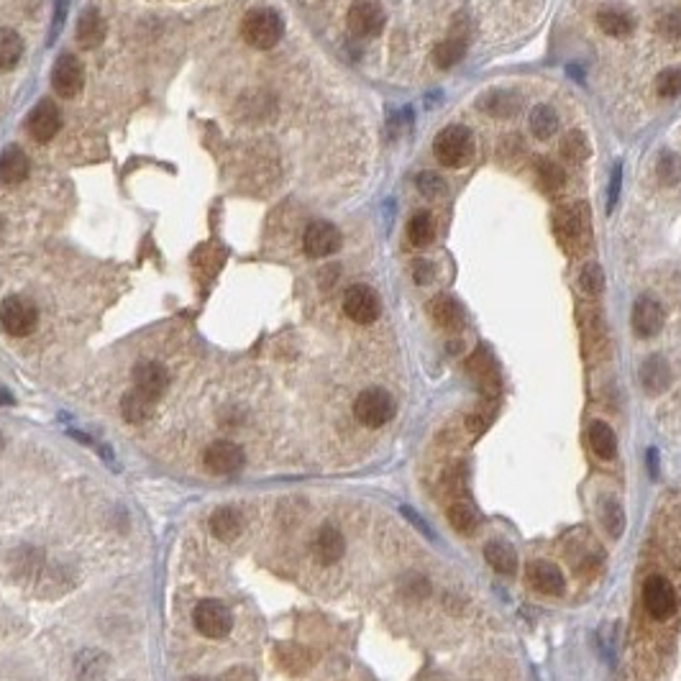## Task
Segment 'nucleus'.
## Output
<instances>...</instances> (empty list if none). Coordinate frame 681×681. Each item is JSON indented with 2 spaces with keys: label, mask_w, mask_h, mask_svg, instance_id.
Segmentation results:
<instances>
[{
  "label": "nucleus",
  "mask_w": 681,
  "mask_h": 681,
  "mask_svg": "<svg viewBox=\"0 0 681 681\" xmlns=\"http://www.w3.org/2000/svg\"><path fill=\"white\" fill-rule=\"evenodd\" d=\"M433 151L443 167H463L471 159L474 139L463 126H446L433 142Z\"/></svg>",
  "instance_id": "1"
},
{
  "label": "nucleus",
  "mask_w": 681,
  "mask_h": 681,
  "mask_svg": "<svg viewBox=\"0 0 681 681\" xmlns=\"http://www.w3.org/2000/svg\"><path fill=\"white\" fill-rule=\"evenodd\" d=\"M241 31L246 44H251L254 49H272L274 44H279V39L285 34V24H282L279 13L262 8V11H251L243 19Z\"/></svg>",
  "instance_id": "2"
},
{
  "label": "nucleus",
  "mask_w": 681,
  "mask_h": 681,
  "mask_svg": "<svg viewBox=\"0 0 681 681\" xmlns=\"http://www.w3.org/2000/svg\"><path fill=\"white\" fill-rule=\"evenodd\" d=\"M354 415L366 428H382L394 415V400L387 389H364L354 402Z\"/></svg>",
  "instance_id": "3"
},
{
  "label": "nucleus",
  "mask_w": 681,
  "mask_h": 681,
  "mask_svg": "<svg viewBox=\"0 0 681 681\" xmlns=\"http://www.w3.org/2000/svg\"><path fill=\"white\" fill-rule=\"evenodd\" d=\"M554 231H556L561 249L569 256H577L579 251H584L586 239H589V231H586V218L577 208H569V205L559 208L556 216H554Z\"/></svg>",
  "instance_id": "4"
},
{
  "label": "nucleus",
  "mask_w": 681,
  "mask_h": 681,
  "mask_svg": "<svg viewBox=\"0 0 681 681\" xmlns=\"http://www.w3.org/2000/svg\"><path fill=\"white\" fill-rule=\"evenodd\" d=\"M39 323V313H36V305L28 302L26 297H8L3 305H0V325L8 336H28Z\"/></svg>",
  "instance_id": "5"
},
{
  "label": "nucleus",
  "mask_w": 681,
  "mask_h": 681,
  "mask_svg": "<svg viewBox=\"0 0 681 681\" xmlns=\"http://www.w3.org/2000/svg\"><path fill=\"white\" fill-rule=\"evenodd\" d=\"M643 605H646V612L654 617V620H666L674 615L677 609V592L671 582L661 574H654L648 577L646 584H643Z\"/></svg>",
  "instance_id": "6"
},
{
  "label": "nucleus",
  "mask_w": 681,
  "mask_h": 681,
  "mask_svg": "<svg viewBox=\"0 0 681 681\" xmlns=\"http://www.w3.org/2000/svg\"><path fill=\"white\" fill-rule=\"evenodd\" d=\"M195 628L205 638H223L233 628V615L218 600H203L193 612Z\"/></svg>",
  "instance_id": "7"
},
{
  "label": "nucleus",
  "mask_w": 681,
  "mask_h": 681,
  "mask_svg": "<svg viewBox=\"0 0 681 681\" xmlns=\"http://www.w3.org/2000/svg\"><path fill=\"white\" fill-rule=\"evenodd\" d=\"M203 463L216 477H231L243 469V448L233 440H216L205 448Z\"/></svg>",
  "instance_id": "8"
},
{
  "label": "nucleus",
  "mask_w": 681,
  "mask_h": 681,
  "mask_svg": "<svg viewBox=\"0 0 681 681\" xmlns=\"http://www.w3.org/2000/svg\"><path fill=\"white\" fill-rule=\"evenodd\" d=\"M379 310H382V305H379L377 292L366 285H354L343 295V313L359 325L374 323L379 318Z\"/></svg>",
  "instance_id": "9"
},
{
  "label": "nucleus",
  "mask_w": 681,
  "mask_h": 681,
  "mask_svg": "<svg viewBox=\"0 0 681 681\" xmlns=\"http://www.w3.org/2000/svg\"><path fill=\"white\" fill-rule=\"evenodd\" d=\"M302 246H305V254L313 256V259H325L331 254H336L340 249V231L328 223V220H316L305 228V236H302Z\"/></svg>",
  "instance_id": "10"
},
{
  "label": "nucleus",
  "mask_w": 681,
  "mask_h": 681,
  "mask_svg": "<svg viewBox=\"0 0 681 681\" xmlns=\"http://www.w3.org/2000/svg\"><path fill=\"white\" fill-rule=\"evenodd\" d=\"M632 331L635 336L640 339H654L661 325H663V308L658 305L654 297H640L635 305H632Z\"/></svg>",
  "instance_id": "11"
},
{
  "label": "nucleus",
  "mask_w": 681,
  "mask_h": 681,
  "mask_svg": "<svg viewBox=\"0 0 681 681\" xmlns=\"http://www.w3.org/2000/svg\"><path fill=\"white\" fill-rule=\"evenodd\" d=\"M26 126H28V134H31L34 142H39V144L51 142V139L57 136V131H59V111H57V105H54L51 100L39 103V105L31 111Z\"/></svg>",
  "instance_id": "12"
},
{
  "label": "nucleus",
  "mask_w": 681,
  "mask_h": 681,
  "mask_svg": "<svg viewBox=\"0 0 681 681\" xmlns=\"http://www.w3.org/2000/svg\"><path fill=\"white\" fill-rule=\"evenodd\" d=\"M51 85H54L57 96L62 97H74L82 90V67L73 54H65L57 59V65L51 70Z\"/></svg>",
  "instance_id": "13"
},
{
  "label": "nucleus",
  "mask_w": 681,
  "mask_h": 681,
  "mask_svg": "<svg viewBox=\"0 0 681 681\" xmlns=\"http://www.w3.org/2000/svg\"><path fill=\"white\" fill-rule=\"evenodd\" d=\"M385 26V13L379 11V5L369 3V0H362V3H354L351 11H348V28L356 34V36H377Z\"/></svg>",
  "instance_id": "14"
},
{
  "label": "nucleus",
  "mask_w": 681,
  "mask_h": 681,
  "mask_svg": "<svg viewBox=\"0 0 681 681\" xmlns=\"http://www.w3.org/2000/svg\"><path fill=\"white\" fill-rule=\"evenodd\" d=\"M134 387L144 392L149 397L159 400L165 394V389L170 387V374L167 369L157 362H142L134 369Z\"/></svg>",
  "instance_id": "15"
},
{
  "label": "nucleus",
  "mask_w": 681,
  "mask_h": 681,
  "mask_svg": "<svg viewBox=\"0 0 681 681\" xmlns=\"http://www.w3.org/2000/svg\"><path fill=\"white\" fill-rule=\"evenodd\" d=\"M528 579L533 584L535 589L546 597H559L566 589V579L561 574V569L556 563H548V561H535L528 569Z\"/></svg>",
  "instance_id": "16"
},
{
  "label": "nucleus",
  "mask_w": 681,
  "mask_h": 681,
  "mask_svg": "<svg viewBox=\"0 0 681 681\" xmlns=\"http://www.w3.org/2000/svg\"><path fill=\"white\" fill-rule=\"evenodd\" d=\"M108 666H111L108 656L96 648H85L74 658V674L80 681H103L108 674Z\"/></svg>",
  "instance_id": "17"
},
{
  "label": "nucleus",
  "mask_w": 681,
  "mask_h": 681,
  "mask_svg": "<svg viewBox=\"0 0 681 681\" xmlns=\"http://www.w3.org/2000/svg\"><path fill=\"white\" fill-rule=\"evenodd\" d=\"M313 554H316V559L320 561V563H336V561L346 554V540H343V535H340L336 528H331V525L320 528L316 540H313Z\"/></svg>",
  "instance_id": "18"
},
{
  "label": "nucleus",
  "mask_w": 681,
  "mask_h": 681,
  "mask_svg": "<svg viewBox=\"0 0 681 681\" xmlns=\"http://www.w3.org/2000/svg\"><path fill=\"white\" fill-rule=\"evenodd\" d=\"M28 157L19 146H8L3 154H0V182L5 185H19L28 177Z\"/></svg>",
  "instance_id": "19"
},
{
  "label": "nucleus",
  "mask_w": 681,
  "mask_h": 681,
  "mask_svg": "<svg viewBox=\"0 0 681 681\" xmlns=\"http://www.w3.org/2000/svg\"><path fill=\"white\" fill-rule=\"evenodd\" d=\"M640 382H643V387H646L648 394L666 392L669 385H671V369L666 364V359H661V356L646 359L643 366H640Z\"/></svg>",
  "instance_id": "20"
},
{
  "label": "nucleus",
  "mask_w": 681,
  "mask_h": 681,
  "mask_svg": "<svg viewBox=\"0 0 681 681\" xmlns=\"http://www.w3.org/2000/svg\"><path fill=\"white\" fill-rule=\"evenodd\" d=\"M428 310H431V318L436 320V325H440L443 331H459L463 325L462 305L448 295H440L436 300H431Z\"/></svg>",
  "instance_id": "21"
},
{
  "label": "nucleus",
  "mask_w": 681,
  "mask_h": 681,
  "mask_svg": "<svg viewBox=\"0 0 681 681\" xmlns=\"http://www.w3.org/2000/svg\"><path fill=\"white\" fill-rule=\"evenodd\" d=\"M210 531L218 540H236L243 531V517L236 508H220L210 515Z\"/></svg>",
  "instance_id": "22"
},
{
  "label": "nucleus",
  "mask_w": 681,
  "mask_h": 681,
  "mask_svg": "<svg viewBox=\"0 0 681 681\" xmlns=\"http://www.w3.org/2000/svg\"><path fill=\"white\" fill-rule=\"evenodd\" d=\"M586 436H589L592 451L600 459H615L617 456V436H615V431L609 428L605 420H592Z\"/></svg>",
  "instance_id": "23"
},
{
  "label": "nucleus",
  "mask_w": 681,
  "mask_h": 681,
  "mask_svg": "<svg viewBox=\"0 0 681 681\" xmlns=\"http://www.w3.org/2000/svg\"><path fill=\"white\" fill-rule=\"evenodd\" d=\"M485 559L497 574L512 577V574L517 571V554H515V548H512L510 543H505V540H492V543H486Z\"/></svg>",
  "instance_id": "24"
},
{
  "label": "nucleus",
  "mask_w": 681,
  "mask_h": 681,
  "mask_svg": "<svg viewBox=\"0 0 681 681\" xmlns=\"http://www.w3.org/2000/svg\"><path fill=\"white\" fill-rule=\"evenodd\" d=\"M105 36V21L100 16V11L96 8H88L77 24V42L82 49H96Z\"/></svg>",
  "instance_id": "25"
},
{
  "label": "nucleus",
  "mask_w": 681,
  "mask_h": 681,
  "mask_svg": "<svg viewBox=\"0 0 681 681\" xmlns=\"http://www.w3.org/2000/svg\"><path fill=\"white\" fill-rule=\"evenodd\" d=\"M154 408H157V400L144 394V392H139L136 387L131 389L121 402L123 417H126L128 423H146V420L151 417V413H154Z\"/></svg>",
  "instance_id": "26"
},
{
  "label": "nucleus",
  "mask_w": 681,
  "mask_h": 681,
  "mask_svg": "<svg viewBox=\"0 0 681 681\" xmlns=\"http://www.w3.org/2000/svg\"><path fill=\"white\" fill-rule=\"evenodd\" d=\"M528 123H531L533 136L540 139V142L554 139L556 131H559V116H556V111L551 105H535L533 111H531V121Z\"/></svg>",
  "instance_id": "27"
},
{
  "label": "nucleus",
  "mask_w": 681,
  "mask_h": 681,
  "mask_svg": "<svg viewBox=\"0 0 681 681\" xmlns=\"http://www.w3.org/2000/svg\"><path fill=\"white\" fill-rule=\"evenodd\" d=\"M469 371L474 374V379H479V385L486 392H494V387H497V366H494V359L486 348L474 351V356L469 359Z\"/></svg>",
  "instance_id": "28"
},
{
  "label": "nucleus",
  "mask_w": 681,
  "mask_h": 681,
  "mask_svg": "<svg viewBox=\"0 0 681 681\" xmlns=\"http://www.w3.org/2000/svg\"><path fill=\"white\" fill-rule=\"evenodd\" d=\"M408 239L417 249H425V246L433 243V239H436V220H433V216L428 210H420V213H415L413 218H410V223H408Z\"/></svg>",
  "instance_id": "29"
},
{
  "label": "nucleus",
  "mask_w": 681,
  "mask_h": 681,
  "mask_svg": "<svg viewBox=\"0 0 681 681\" xmlns=\"http://www.w3.org/2000/svg\"><path fill=\"white\" fill-rule=\"evenodd\" d=\"M24 54V42L13 28H0V70H13Z\"/></svg>",
  "instance_id": "30"
},
{
  "label": "nucleus",
  "mask_w": 681,
  "mask_h": 681,
  "mask_svg": "<svg viewBox=\"0 0 681 681\" xmlns=\"http://www.w3.org/2000/svg\"><path fill=\"white\" fill-rule=\"evenodd\" d=\"M597 24L600 28L608 34V36H615V39H625V36H631L632 34V19L628 13H620V11H602L600 16H597Z\"/></svg>",
  "instance_id": "31"
},
{
  "label": "nucleus",
  "mask_w": 681,
  "mask_h": 681,
  "mask_svg": "<svg viewBox=\"0 0 681 681\" xmlns=\"http://www.w3.org/2000/svg\"><path fill=\"white\" fill-rule=\"evenodd\" d=\"M466 51V39H446L433 49V65L438 70H451L456 62H462Z\"/></svg>",
  "instance_id": "32"
},
{
  "label": "nucleus",
  "mask_w": 681,
  "mask_h": 681,
  "mask_svg": "<svg viewBox=\"0 0 681 681\" xmlns=\"http://www.w3.org/2000/svg\"><path fill=\"white\" fill-rule=\"evenodd\" d=\"M535 172H538V180H540V185H543L546 193H561V190H563V185H566V172L561 170L556 162L540 159Z\"/></svg>",
  "instance_id": "33"
},
{
  "label": "nucleus",
  "mask_w": 681,
  "mask_h": 681,
  "mask_svg": "<svg viewBox=\"0 0 681 681\" xmlns=\"http://www.w3.org/2000/svg\"><path fill=\"white\" fill-rule=\"evenodd\" d=\"M448 523H451V528H454L456 533L471 535L479 520H477V512L471 510L466 502H454V505L448 508Z\"/></svg>",
  "instance_id": "34"
},
{
  "label": "nucleus",
  "mask_w": 681,
  "mask_h": 681,
  "mask_svg": "<svg viewBox=\"0 0 681 681\" xmlns=\"http://www.w3.org/2000/svg\"><path fill=\"white\" fill-rule=\"evenodd\" d=\"M579 287L586 297H597L605 290V272L597 262H586L579 272Z\"/></svg>",
  "instance_id": "35"
},
{
  "label": "nucleus",
  "mask_w": 681,
  "mask_h": 681,
  "mask_svg": "<svg viewBox=\"0 0 681 681\" xmlns=\"http://www.w3.org/2000/svg\"><path fill=\"white\" fill-rule=\"evenodd\" d=\"M561 157L566 162H574V165H579V162H584L589 157V142H586V136H584L582 131H571L561 142Z\"/></svg>",
  "instance_id": "36"
},
{
  "label": "nucleus",
  "mask_w": 681,
  "mask_h": 681,
  "mask_svg": "<svg viewBox=\"0 0 681 681\" xmlns=\"http://www.w3.org/2000/svg\"><path fill=\"white\" fill-rule=\"evenodd\" d=\"M277 656H279L282 669H287L292 674H300V671L308 669V651H302V648L295 646V643L279 646V648H277Z\"/></svg>",
  "instance_id": "37"
},
{
  "label": "nucleus",
  "mask_w": 681,
  "mask_h": 681,
  "mask_svg": "<svg viewBox=\"0 0 681 681\" xmlns=\"http://www.w3.org/2000/svg\"><path fill=\"white\" fill-rule=\"evenodd\" d=\"M656 93L661 97H679L681 96V67H669L658 74Z\"/></svg>",
  "instance_id": "38"
},
{
  "label": "nucleus",
  "mask_w": 681,
  "mask_h": 681,
  "mask_svg": "<svg viewBox=\"0 0 681 681\" xmlns=\"http://www.w3.org/2000/svg\"><path fill=\"white\" fill-rule=\"evenodd\" d=\"M417 190L425 195V197L436 200V197H443V195H446V182H443V177L436 174V172H420V174H417Z\"/></svg>",
  "instance_id": "39"
},
{
  "label": "nucleus",
  "mask_w": 681,
  "mask_h": 681,
  "mask_svg": "<svg viewBox=\"0 0 681 681\" xmlns=\"http://www.w3.org/2000/svg\"><path fill=\"white\" fill-rule=\"evenodd\" d=\"M656 172H658V180H661L663 185H677L681 177L679 159H677L674 154H663V157L658 159Z\"/></svg>",
  "instance_id": "40"
},
{
  "label": "nucleus",
  "mask_w": 681,
  "mask_h": 681,
  "mask_svg": "<svg viewBox=\"0 0 681 681\" xmlns=\"http://www.w3.org/2000/svg\"><path fill=\"white\" fill-rule=\"evenodd\" d=\"M402 594L408 597V600H428L431 594H433V586L431 582L425 579V577H408L405 582H402Z\"/></svg>",
  "instance_id": "41"
},
{
  "label": "nucleus",
  "mask_w": 681,
  "mask_h": 681,
  "mask_svg": "<svg viewBox=\"0 0 681 681\" xmlns=\"http://www.w3.org/2000/svg\"><path fill=\"white\" fill-rule=\"evenodd\" d=\"M605 528H608V533L612 535V538H620L623 531H625V512H623V508H620L617 502H612V500L605 505Z\"/></svg>",
  "instance_id": "42"
},
{
  "label": "nucleus",
  "mask_w": 681,
  "mask_h": 681,
  "mask_svg": "<svg viewBox=\"0 0 681 681\" xmlns=\"http://www.w3.org/2000/svg\"><path fill=\"white\" fill-rule=\"evenodd\" d=\"M485 108L492 116H512L520 108V103L505 93H497V96H492V100H485Z\"/></svg>",
  "instance_id": "43"
},
{
  "label": "nucleus",
  "mask_w": 681,
  "mask_h": 681,
  "mask_svg": "<svg viewBox=\"0 0 681 681\" xmlns=\"http://www.w3.org/2000/svg\"><path fill=\"white\" fill-rule=\"evenodd\" d=\"M489 423H492V408H479V410H471L466 415V428L474 436H482L489 428Z\"/></svg>",
  "instance_id": "44"
},
{
  "label": "nucleus",
  "mask_w": 681,
  "mask_h": 681,
  "mask_svg": "<svg viewBox=\"0 0 681 681\" xmlns=\"http://www.w3.org/2000/svg\"><path fill=\"white\" fill-rule=\"evenodd\" d=\"M658 28H661V34H663L666 39H679L681 36V16H677V13L666 16V19L658 24Z\"/></svg>",
  "instance_id": "45"
},
{
  "label": "nucleus",
  "mask_w": 681,
  "mask_h": 681,
  "mask_svg": "<svg viewBox=\"0 0 681 681\" xmlns=\"http://www.w3.org/2000/svg\"><path fill=\"white\" fill-rule=\"evenodd\" d=\"M413 279L417 285H428V282L433 279V267H431V262H425V259L413 262Z\"/></svg>",
  "instance_id": "46"
},
{
  "label": "nucleus",
  "mask_w": 681,
  "mask_h": 681,
  "mask_svg": "<svg viewBox=\"0 0 681 681\" xmlns=\"http://www.w3.org/2000/svg\"><path fill=\"white\" fill-rule=\"evenodd\" d=\"M402 515H405V517H408V523H410V525H415V528H417L420 533L425 535V538H433V533H431V528H428V523H425V520H423V517H420L417 512L410 510V508H402Z\"/></svg>",
  "instance_id": "47"
},
{
  "label": "nucleus",
  "mask_w": 681,
  "mask_h": 681,
  "mask_svg": "<svg viewBox=\"0 0 681 681\" xmlns=\"http://www.w3.org/2000/svg\"><path fill=\"white\" fill-rule=\"evenodd\" d=\"M617 193H620V167H615V170H612V180H609V203H608L609 210L617 205Z\"/></svg>",
  "instance_id": "48"
},
{
  "label": "nucleus",
  "mask_w": 681,
  "mask_h": 681,
  "mask_svg": "<svg viewBox=\"0 0 681 681\" xmlns=\"http://www.w3.org/2000/svg\"><path fill=\"white\" fill-rule=\"evenodd\" d=\"M11 402H13V397H11V394H8L5 389L0 387V405H11Z\"/></svg>",
  "instance_id": "49"
},
{
  "label": "nucleus",
  "mask_w": 681,
  "mask_h": 681,
  "mask_svg": "<svg viewBox=\"0 0 681 681\" xmlns=\"http://www.w3.org/2000/svg\"><path fill=\"white\" fill-rule=\"evenodd\" d=\"M0 228H3V223H0Z\"/></svg>",
  "instance_id": "50"
}]
</instances>
